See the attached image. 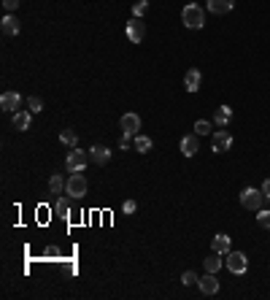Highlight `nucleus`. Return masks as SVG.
Here are the masks:
<instances>
[{"label":"nucleus","instance_id":"8","mask_svg":"<svg viewBox=\"0 0 270 300\" xmlns=\"http://www.w3.org/2000/svg\"><path fill=\"white\" fill-rule=\"evenodd\" d=\"M197 286L203 290V295H216L219 292V278H216V273H208L203 278H197Z\"/></svg>","mask_w":270,"mask_h":300},{"label":"nucleus","instance_id":"32","mask_svg":"<svg viewBox=\"0 0 270 300\" xmlns=\"http://www.w3.org/2000/svg\"><path fill=\"white\" fill-rule=\"evenodd\" d=\"M262 192H265V198L270 200V178H265V184H262Z\"/></svg>","mask_w":270,"mask_h":300},{"label":"nucleus","instance_id":"24","mask_svg":"<svg viewBox=\"0 0 270 300\" xmlns=\"http://www.w3.org/2000/svg\"><path fill=\"white\" fill-rule=\"evenodd\" d=\"M195 132H197V136H211V122L197 119V122H195Z\"/></svg>","mask_w":270,"mask_h":300},{"label":"nucleus","instance_id":"9","mask_svg":"<svg viewBox=\"0 0 270 300\" xmlns=\"http://www.w3.org/2000/svg\"><path fill=\"white\" fill-rule=\"evenodd\" d=\"M19 103H22V95H19V92H3V95H0V108L3 111H11V114H14V111H19Z\"/></svg>","mask_w":270,"mask_h":300},{"label":"nucleus","instance_id":"18","mask_svg":"<svg viewBox=\"0 0 270 300\" xmlns=\"http://www.w3.org/2000/svg\"><path fill=\"white\" fill-rule=\"evenodd\" d=\"M211 249L219 252V254H227V252H230V236H225V232L214 236V244H211Z\"/></svg>","mask_w":270,"mask_h":300},{"label":"nucleus","instance_id":"3","mask_svg":"<svg viewBox=\"0 0 270 300\" xmlns=\"http://www.w3.org/2000/svg\"><path fill=\"white\" fill-rule=\"evenodd\" d=\"M89 152H81V149H70V154L65 157V168H68L70 173H84V168H87L89 162Z\"/></svg>","mask_w":270,"mask_h":300},{"label":"nucleus","instance_id":"29","mask_svg":"<svg viewBox=\"0 0 270 300\" xmlns=\"http://www.w3.org/2000/svg\"><path fill=\"white\" fill-rule=\"evenodd\" d=\"M3 8H5V14H14L19 8V0H3Z\"/></svg>","mask_w":270,"mask_h":300},{"label":"nucleus","instance_id":"30","mask_svg":"<svg viewBox=\"0 0 270 300\" xmlns=\"http://www.w3.org/2000/svg\"><path fill=\"white\" fill-rule=\"evenodd\" d=\"M135 208H138L135 200H124V203H122V211H124V214H135Z\"/></svg>","mask_w":270,"mask_h":300},{"label":"nucleus","instance_id":"17","mask_svg":"<svg viewBox=\"0 0 270 300\" xmlns=\"http://www.w3.org/2000/svg\"><path fill=\"white\" fill-rule=\"evenodd\" d=\"M30 119H32V111H14V128L22 132L30 128Z\"/></svg>","mask_w":270,"mask_h":300},{"label":"nucleus","instance_id":"14","mask_svg":"<svg viewBox=\"0 0 270 300\" xmlns=\"http://www.w3.org/2000/svg\"><path fill=\"white\" fill-rule=\"evenodd\" d=\"M89 157H92V162H97V165L111 162V152L105 149V146H100V144H95V146L89 149Z\"/></svg>","mask_w":270,"mask_h":300},{"label":"nucleus","instance_id":"22","mask_svg":"<svg viewBox=\"0 0 270 300\" xmlns=\"http://www.w3.org/2000/svg\"><path fill=\"white\" fill-rule=\"evenodd\" d=\"M133 146H135V152H141V154H146V152H151V146H154V141H151L149 136H135Z\"/></svg>","mask_w":270,"mask_h":300},{"label":"nucleus","instance_id":"16","mask_svg":"<svg viewBox=\"0 0 270 300\" xmlns=\"http://www.w3.org/2000/svg\"><path fill=\"white\" fill-rule=\"evenodd\" d=\"M230 119H233V108H230V106H219L216 114H214V124L216 128H227Z\"/></svg>","mask_w":270,"mask_h":300},{"label":"nucleus","instance_id":"12","mask_svg":"<svg viewBox=\"0 0 270 300\" xmlns=\"http://www.w3.org/2000/svg\"><path fill=\"white\" fill-rule=\"evenodd\" d=\"M197 149H200L197 132H195V136H184V138H181V154H184V157H195Z\"/></svg>","mask_w":270,"mask_h":300},{"label":"nucleus","instance_id":"1","mask_svg":"<svg viewBox=\"0 0 270 300\" xmlns=\"http://www.w3.org/2000/svg\"><path fill=\"white\" fill-rule=\"evenodd\" d=\"M181 22H184V28H189V30H200L203 24H206V11H203L197 3H187L184 11H181Z\"/></svg>","mask_w":270,"mask_h":300},{"label":"nucleus","instance_id":"13","mask_svg":"<svg viewBox=\"0 0 270 300\" xmlns=\"http://www.w3.org/2000/svg\"><path fill=\"white\" fill-rule=\"evenodd\" d=\"M200 82H203L200 70H197V68H189L187 76H184V86H187V92H197V90H200Z\"/></svg>","mask_w":270,"mask_h":300},{"label":"nucleus","instance_id":"7","mask_svg":"<svg viewBox=\"0 0 270 300\" xmlns=\"http://www.w3.org/2000/svg\"><path fill=\"white\" fill-rule=\"evenodd\" d=\"M143 36H146V24L141 22V16H133L127 22V41L130 44H141Z\"/></svg>","mask_w":270,"mask_h":300},{"label":"nucleus","instance_id":"20","mask_svg":"<svg viewBox=\"0 0 270 300\" xmlns=\"http://www.w3.org/2000/svg\"><path fill=\"white\" fill-rule=\"evenodd\" d=\"M51 208H54V214L60 216V219H68V216H70V203H68V198H57Z\"/></svg>","mask_w":270,"mask_h":300},{"label":"nucleus","instance_id":"6","mask_svg":"<svg viewBox=\"0 0 270 300\" xmlns=\"http://www.w3.org/2000/svg\"><path fill=\"white\" fill-rule=\"evenodd\" d=\"M233 149V132H227L225 128H219L214 132V152L216 154H225V152Z\"/></svg>","mask_w":270,"mask_h":300},{"label":"nucleus","instance_id":"5","mask_svg":"<svg viewBox=\"0 0 270 300\" xmlns=\"http://www.w3.org/2000/svg\"><path fill=\"white\" fill-rule=\"evenodd\" d=\"M65 192H68L70 198H84V195H87V178H84L81 173H70Z\"/></svg>","mask_w":270,"mask_h":300},{"label":"nucleus","instance_id":"21","mask_svg":"<svg viewBox=\"0 0 270 300\" xmlns=\"http://www.w3.org/2000/svg\"><path fill=\"white\" fill-rule=\"evenodd\" d=\"M203 265H206V270H208V273H216V270L222 268V254H219V252L208 254L206 260H203Z\"/></svg>","mask_w":270,"mask_h":300},{"label":"nucleus","instance_id":"23","mask_svg":"<svg viewBox=\"0 0 270 300\" xmlns=\"http://www.w3.org/2000/svg\"><path fill=\"white\" fill-rule=\"evenodd\" d=\"M60 144L70 146V149H76V144H78V136H76V130H60Z\"/></svg>","mask_w":270,"mask_h":300},{"label":"nucleus","instance_id":"26","mask_svg":"<svg viewBox=\"0 0 270 300\" xmlns=\"http://www.w3.org/2000/svg\"><path fill=\"white\" fill-rule=\"evenodd\" d=\"M27 106H30L32 114H41V111H43V100H41V98H30Z\"/></svg>","mask_w":270,"mask_h":300},{"label":"nucleus","instance_id":"31","mask_svg":"<svg viewBox=\"0 0 270 300\" xmlns=\"http://www.w3.org/2000/svg\"><path fill=\"white\" fill-rule=\"evenodd\" d=\"M181 284H197V276H195V273L192 270H187V273H184V276H181Z\"/></svg>","mask_w":270,"mask_h":300},{"label":"nucleus","instance_id":"27","mask_svg":"<svg viewBox=\"0 0 270 300\" xmlns=\"http://www.w3.org/2000/svg\"><path fill=\"white\" fill-rule=\"evenodd\" d=\"M146 11H149V3H146V0H138V3L133 6V16H143Z\"/></svg>","mask_w":270,"mask_h":300},{"label":"nucleus","instance_id":"2","mask_svg":"<svg viewBox=\"0 0 270 300\" xmlns=\"http://www.w3.org/2000/svg\"><path fill=\"white\" fill-rule=\"evenodd\" d=\"M262 203H265V192L257 190V186H246V190L241 192V206L249 211H260Z\"/></svg>","mask_w":270,"mask_h":300},{"label":"nucleus","instance_id":"10","mask_svg":"<svg viewBox=\"0 0 270 300\" xmlns=\"http://www.w3.org/2000/svg\"><path fill=\"white\" fill-rule=\"evenodd\" d=\"M122 130L127 132V136H138V130H141V116H138L135 111L124 114L122 116Z\"/></svg>","mask_w":270,"mask_h":300},{"label":"nucleus","instance_id":"4","mask_svg":"<svg viewBox=\"0 0 270 300\" xmlns=\"http://www.w3.org/2000/svg\"><path fill=\"white\" fill-rule=\"evenodd\" d=\"M227 270L230 273H235V276H243V273L249 270V260L243 252H227Z\"/></svg>","mask_w":270,"mask_h":300},{"label":"nucleus","instance_id":"11","mask_svg":"<svg viewBox=\"0 0 270 300\" xmlns=\"http://www.w3.org/2000/svg\"><path fill=\"white\" fill-rule=\"evenodd\" d=\"M206 8L211 14H230L235 8V0H206Z\"/></svg>","mask_w":270,"mask_h":300},{"label":"nucleus","instance_id":"15","mask_svg":"<svg viewBox=\"0 0 270 300\" xmlns=\"http://www.w3.org/2000/svg\"><path fill=\"white\" fill-rule=\"evenodd\" d=\"M0 30H3V36H19V22H16V16L14 14H5L3 16V22H0Z\"/></svg>","mask_w":270,"mask_h":300},{"label":"nucleus","instance_id":"19","mask_svg":"<svg viewBox=\"0 0 270 300\" xmlns=\"http://www.w3.org/2000/svg\"><path fill=\"white\" fill-rule=\"evenodd\" d=\"M65 186H68V182H65V178L60 176V173L49 178V192H51V195H57V198H60L62 192H65Z\"/></svg>","mask_w":270,"mask_h":300},{"label":"nucleus","instance_id":"28","mask_svg":"<svg viewBox=\"0 0 270 300\" xmlns=\"http://www.w3.org/2000/svg\"><path fill=\"white\" fill-rule=\"evenodd\" d=\"M135 141V136H127V132H122V138H119V149H130V144Z\"/></svg>","mask_w":270,"mask_h":300},{"label":"nucleus","instance_id":"25","mask_svg":"<svg viewBox=\"0 0 270 300\" xmlns=\"http://www.w3.org/2000/svg\"><path fill=\"white\" fill-rule=\"evenodd\" d=\"M257 222H260V228H268V230H270V211H268V208H260Z\"/></svg>","mask_w":270,"mask_h":300}]
</instances>
